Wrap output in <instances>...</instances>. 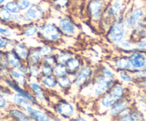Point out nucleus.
Returning a JSON list of instances; mask_svg holds the SVG:
<instances>
[{"instance_id": "nucleus-1", "label": "nucleus", "mask_w": 146, "mask_h": 121, "mask_svg": "<svg viewBox=\"0 0 146 121\" xmlns=\"http://www.w3.org/2000/svg\"><path fill=\"white\" fill-rule=\"evenodd\" d=\"M146 22V0H129L124 14L125 27L130 32L142 22Z\"/></svg>"}, {"instance_id": "nucleus-2", "label": "nucleus", "mask_w": 146, "mask_h": 121, "mask_svg": "<svg viewBox=\"0 0 146 121\" xmlns=\"http://www.w3.org/2000/svg\"><path fill=\"white\" fill-rule=\"evenodd\" d=\"M114 82V80H109L96 71L92 81L81 89L78 95L84 98L97 100L108 92Z\"/></svg>"}, {"instance_id": "nucleus-3", "label": "nucleus", "mask_w": 146, "mask_h": 121, "mask_svg": "<svg viewBox=\"0 0 146 121\" xmlns=\"http://www.w3.org/2000/svg\"><path fill=\"white\" fill-rule=\"evenodd\" d=\"M64 36L53 20L49 18L39 24L38 39L41 43H47L56 46L60 44L64 40Z\"/></svg>"}, {"instance_id": "nucleus-4", "label": "nucleus", "mask_w": 146, "mask_h": 121, "mask_svg": "<svg viewBox=\"0 0 146 121\" xmlns=\"http://www.w3.org/2000/svg\"><path fill=\"white\" fill-rule=\"evenodd\" d=\"M129 0H110L102 20L98 26H101V30L106 32L113 20L124 15Z\"/></svg>"}, {"instance_id": "nucleus-5", "label": "nucleus", "mask_w": 146, "mask_h": 121, "mask_svg": "<svg viewBox=\"0 0 146 121\" xmlns=\"http://www.w3.org/2000/svg\"><path fill=\"white\" fill-rule=\"evenodd\" d=\"M51 5L50 1L33 2L29 9L22 13L25 24L35 22L40 24L50 16Z\"/></svg>"}, {"instance_id": "nucleus-6", "label": "nucleus", "mask_w": 146, "mask_h": 121, "mask_svg": "<svg viewBox=\"0 0 146 121\" xmlns=\"http://www.w3.org/2000/svg\"><path fill=\"white\" fill-rule=\"evenodd\" d=\"M105 37L107 41L113 46L130 37V31L125 25L124 15L119 16L112 22L105 33Z\"/></svg>"}, {"instance_id": "nucleus-7", "label": "nucleus", "mask_w": 146, "mask_h": 121, "mask_svg": "<svg viewBox=\"0 0 146 121\" xmlns=\"http://www.w3.org/2000/svg\"><path fill=\"white\" fill-rule=\"evenodd\" d=\"M95 73L96 66L85 63L80 70L73 77V85L70 92L76 91L78 94L81 89L92 81Z\"/></svg>"}, {"instance_id": "nucleus-8", "label": "nucleus", "mask_w": 146, "mask_h": 121, "mask_svg": "<svg viewBox=\"0 0 146 121\" xmlns=\"http://www.w3.org/2000/svg\"><path fill=\"white\" fill-rule=\"evenodd\" d=\"M53 21L57 24L64 38H75L79 34V26L70 15L60 14L54 18Z\"/></svg>"}, {"instance_id": "nucleus-9", "label": "nucleus", "mask_w": 146, "mask_h": 121, "mask_svg": "<svg viewBox=\"0 0 146 121\" xmlns=\"http://www.w3.org/2000/svg\"><path fill=\"white\" fill-rule=\"evenodd\" d=\"M110 0H87L85 11L91 23L98 26Z\"/></svg>"}, {"instance_id": "nucleus-10", "label": "nucleus", "mask_w": 146, "mask_h": 121, "mask_svg": "<svg viewBox=\"0 0 146 121\" xmlns=\"http://www.w3.org/2000/svg\"><path fill=\"white\" fill-rule=\"evenodd\" d=\"M52 111L62 120H70L78 115L75 105L70 101L60 98L52 105Z\"/></svg>"}, {"instance_id": "nucleus-11", "label": "nucleus", "mask_w": 146, "mask_h": 121, "mask_svg": "<svg viewBox=\"0 0 146 121\" xmlns=\"http://www.w3.org/2000/svg\"><path fill=\"white\" fill-rule=\"evenodd\" d=\"M27 89L32 93V95L42 106L47 108V107L51 105L50 92L43 87L39 80H29Z\"/></svg>"}, {"instance_id": "nucleus-12", "label": "nucleus", "mask_w": 146, "mask_h": 121, "mask_svg": "<svg viewBox=\"0 0 146 121\" xmlns=\"http://www.w3.org/2000/svg\"><path fill=\"white\" fill-rule=\"evenodd\" d=\"M25 112L29 115L32 120L35 121H53L62 120L59 117L48 108L43 106L30 105Z\"/></svg>"}, {"instance_id": "nucleus-13", "label": "nucleus", "mask_w": 146, "mask_h": 121, "mask_svg": "<svg viewBox=\"0 0 146 121\" xmlns=\"http://www.w3.org/2000/svg\"><path fill=\"white\" fill-rule=\"evenodd\" d=\"M134 106V101L130 96L123 99L116 101L113 106L108 110L106 115L112 120H116L122 114L129 111Z\"/></svg>"}, {"instance_id": "nucleus-14", "label": "nucleus", "mask_w": 146, "mask_h": 121, "mask_svg": "<svg viewBox=\"0 0 146 121\" xmlns=\"http://www.w3.org/2000/svg\"><path fill=\"white\" fill-rule=\"evenodd\" d=\"M107 63L116 72L127 71L133 73V69H132L127 54L119 53L118 55L112 57L109 61H108Z\"/></svg>"}, {"instance_id": "nucleus-15", "label": "nucleus", "mask_w": 146, "mask_h": 121, "mask_svg": "<svg viewBox=\"0 0 146 121\" xmlns=\"http://www.w3.org/2000/svg\"><path fill=\"white\" fill-rule=\"evenodd\" d=\"M39 34V24L35 22L26 23L20 27V35L22 39L26 42L37 41Z\"/></svg>"}, {"instance_id": "nucleus-16", "label": "nucleus", "mask_w": 146, "mask_h": 121, "mask_svg": "<svg viewBox=\"0 0 146 121\" xmlns=\"http://www.w3.org/2000/svg\"><path fill=\"white\" fill-rule=\"evenodd\" d=\"M127 55L133 69V73L146 69V54L135 50Z\"/></svg>"}, {"instance_id": "nucleus-17", "label": "nucleus", "mask_w": 146, "mask_h": 121, "mask_svg": "<svg viewBox=\"0 0 146 121\" xmlns=\"http://www.w3.org/2000/svg\"><path fill=\"white\" fill-rule=\"evenodd\" d=\"M129 88L130 86H125L116 79L108 93L114 99L118 101L129 97Z\"/></svg>"}, {"instance_id": "nucleus-18", "label": "nucleus", "mask_w": 146, "mask_h": 121, "mask_svg": "<svg viewBox=\"0 0 146 121\" xmlns=\"http://www.w3.org/2000/svg\"><path fill=\"white\" fill-rule=\"evenodd\" d=\"M0 36L11 39L15 41L22 39L20 35V28L17 27L12 24L0 22Z\"/></svg>"}, {"instance_id": "nucleus-19", "label": "nucleus", "mask_w": 146, "mask_h": 121, "mask_svg": "<svg viewBox=\"0 0 146 121\" xmlns=\"http://www.w3.org/2000/svg\"><path fill=\"white\" fill-rule=\"evenodd\" d=\"M96 101V111L98 113L102 115L106 114L108 110L116 102V100L114 99L108 93L104 94Z\"/></svg>"}, {"instance_id": "nucleus-20", "label": "nucleus", "mask_w": 146, "mask_h": 121, "mask_svg": "<svg viewBox=\"0 0 146 121\" xmlns=\"http://www.w3.org/2000/svg\"><path fill=\"white\" fill-rule=\"evenodd\" d=\"M85 63V61L80 56L75 54L65 63V66L68 71V74L74 77Z\"/></svg>"}, {"instance_id": "nucleus-21", "label": "nucleus", "mask_w": 146, "mask_h": 121, "mask_svg": "<svg viewBox=\"0 0 146 121\" xmlns=\"http://www.w3.org/2000/svg\"><path fill=\"white\" fill-rule=\"evenodd\" d=\"M7 76L18 86L24 88H27L29 78L27 75L22 73L18 69H9L7 71Z\"/></svg>"}, {"instance_id": "nucleus-22", "label": "nucleus", "mask_w": 146, "mask_h": 121, "mask_svg": "<svg viewBox=\"0 0 146 121\" xmlns=\"http://www.w3.org/2000/svg\"><path fill=\"white\" fill-rule=\"evenodd\" d=\"M5 116L9 120L15 121H30L32 120L27 113L21 108L11 105V106L7 110Z\"/></svg>"}, {"instance_id": "nucleus-23", "label": "nucleus", "mask_w": 146, "mask_h": 121, "mask_svg": "<svg viewBox=\"0 0 146 121\" xmlns=\"http://www.w3.org/2000/svg\"><path fill=\"white\" fill-rule=\"evenodd\" d=\"M146 115L133 106L129 111L122 114L116 120L120 121H142L146 120Z\"/></svg>"}, {"instance_id": "nucleus-24", "label": "nucleus", "mask_w": 146, "mask_h": 121, "mask_svg": "<svg viewBox=\"0 0 146 121\" xmlns=\"http://www.w3.org/2000/svg\"><path fill=\"white\" fill-rule=\"evenodd\" d=\"M31 48L32 47L25 40L19 39L15 41L12 49L16 52V54L23 60L24 61H26L27 58L30 52Z\"/></svg>"}, {"instance_id": "nucleus-25", "label": "nucleus", "mask_w": 146, "mask_h": 121, "mask_svg": "<svg viewBox=\"0 0 146 121\" xmlns=\"http://www.w3.org/2000/svg\"><path fill=\"white\" fill-rule=\"evenodd\" d=\"M116 51L121 54H127L135 49V41L132 39L130 37L124 39L120 42L113 46Z\"/></svg>"}, {"instance_id": "nucleus-26", "label": "nucleus", "mask_w": 146, "mask_h": 121, "mask_svg": "<svg viewBox=\"0 0 146 121\" xmlns=\"http://www.w3.org/2000/svg\"><path fill=\"white\" fill-rule=\"evenodd\" d=\"M9 101L12 105L18 107L25 111L29 105H33L26 97L18 93H12L11 96L9 97Z\"/></svg>"}, {"instance_id": "nucleus-27", "label": "nucleus", "mask_w": 146, "mask_h": 121, "mask_svg": "<svg viewBox=\"0 0 146 121\" xmlns=\"http://www.w3.org/2000/svg\"><path fill=\"white\" fill-rule=\"evenodd\" d=\"M73 85V77L67 75L57 78V91L62 94L70 93Z\"/></svg>"}, {"instance_id": "nucleus-28", "label": "nucleus", "mask_w": 146, "mask_h": 121, "mask_svg": "<svg viewBox=\"0 0 146 121\" xmlns=\"http://www.w3.org/2000/svg\"><path fill=\"white\" fill-rule=\"evenodd\" d=\"M39 81L49 92H57V78L53 74L41 76Z\"/></svg>"}, {"instance_id": "nucleus-29", "label": "nucleus", "mask_w": 146, "mask_h": 121, "mask_svg": "<svg viewBox=\"0 0 146 121\" xmlns=\"http://www.w3.org/2000/svg\"><path fill=\"white\" fill-rule=\"evenodd\" d=\"M6 56L10 69H19L25 63L12 48L6 51Z\"/></svg>"}, {"instance_id": "nucleus-30", "label": "nucleus", "mask_w": 146, "mask_h": 121, "mask_svg": "<svg viewBox=\"0 0 146 121\" xmlns=\"http://www.w3.org/2000/svg\"><path fill=\"white\" fill-rule=\"evenodd\" d=\"M96 71L109 80H115L117 79L116 71L107 62L100 63L98 66H96Z\"/></svg>"}, {"instance_id": "nucleus-31", "label": "nucleus", "mask_w": 146, "mask_h": 121, "mask_svg": "<svg viewBox=\"0 0 146 121\" xmlns=\"http://www.w3.org/2000/svg\"><path fill=\"white\" fill-rule=\"evenodd\" d=\"M42 58L43 57L37 46L31 48L30 52L25 62L28 65H40L42 61Z\"/></svg>"}, {"instance_id": "nucleus-32", "label": "nucleus", "mask_w": 146, "mask_h": 121, "mask_svg": "<svg viewBox=\"0 0 146 121\" xmlns=\"http://www.w3.org/2000/svg\"><path fill=\"white\" fill-rule=\"evenodd\" d=\"M116 78L127 86H134L135 82V78L131 72L127 71H121L116 72Z\"/></svg>"}, {"instance_id": "nucleus-33", "label": "nucleus", "mask_w": 146, "mask_h": 121, "mask_svg": "<svg viewBox=\"0 0 146 121\" xmlns=\"http://www.w3.org/2000/svg\"><path fill=\"white\" fill-rule=\"evenodd\" d=\"M51 8L60 14L65 13L72 5V0H49Z\"/></svg>"}, {"instance_id": "nucleus-34", "label": "nucleus", "mask_w": 146, "mask_h": 121, "mask_svg": "<svg viewBox=\"0 0 146 121\" xmlns=\"http://www.w3.org/2000/svg\"><path fill=\"white\" fill-rule=\"evenodd\" d=\"M130 37L134 41L146 37V22L135 26L130 32Z\"/></svg>"}, {"instance_id": "nucleus-35", "label": "nucleus", "mask_w": 146, "mask_h": 121, "mask_svg": "<svg viewBox=\"0 0 146 121\" xmlns=\"http://www.w3.org/2000/svg\"><path fill=\"white\" fill-rule=\"evenodd\" d=\"M75 54V53L70 49H59V48L57 49V52L55 53L57 62L58 63H64V64Z\"/></svg>"}, {"instance_id": "nucleus-36", "label": "nucleus", "mask_w": 146, "mask_h": 121, "mask_svg": "<svg viewBox=\"0 0 146 121\" xmlns=\"http://www.w3.org/2000/svg\"><path fill=\"white\" fill-rule=\"evenodd\" d=\"M38 46L43 58L49 55L54 54L58 49L56 46L47 43H41Z\"/></svg>"}, {"instance_id": "nucleus-37", "label": "nucleus", "mask_w": 146, "mask_h": 121, "mask_svg": "<svg viewBox=\"0 0 146 121\" xmlns=\"http://www.w3.org/2000/svg\"><path fill=\"white\" fill-rule=\"evenodd\" d=\"M134 106L146 115V94L140 91L135 101H134Z\"/></svg>"}, {"instance_id": "nucleus-38", "label": "nucleus", "mask_w": 146, "mask_h": 121, "mask_svg": "<svg viewBox=\"0 0 146 121\" xmlns=\"http://www.w3.org/2000/svg\"><path fill=\"white\" fill-rule=\"evenodd\" d=\"M27 76L29 80H39L41 77L40 65H28Z\"/></svg>"}, {"instance_id": "nucleus-39", "label": "nucleus", "mask_w": 146, "mask_h": 121, "mask_svg": "<svg viewBox=\"0 0 146 121\" xmlns=\"http://www.w3.org/2000/svg\"><path fill=\"white\" fill-rule=\"evenodd\" d=\"M53 75L55 76L56 78H59L63 77L68 74V71H67V67H66L64 63H58L57 62L54 66H53Z\"/></svg>"}, {"instance_id": "nucleus-40", "label": "nucleus", "mask_w": 146, "mask_h": 121, "mask_svg": "<svg viewBox=\"0 0 146 121\" xmlns=\"http://www.w3.org/2000/svg\"><path fill=\"white\" fill-rule=\"evenodd\" d=\"M12 14L9 12L5 6L0 7V22L5 24H11Z\"/></svg>"}, {"instance_id": "nucleus-41", "label": "nucleus", "mask_w": 146, "mask_h": 121, "mask_svg": "<svg viewBox=\"0 0 146 121\" xmlns=\"http://www.w3.org/2000/svg\"><path fill=\"white\" fill-rule=\"evenodd\" d=\"M15 42V40L0 36V50L7 51V50L11 49L13 47Z\"/></svg>"}, {"instance_id": "nucleus-42", "label": "nucleus", "mask_w": 146, "mask_h": 121, "mask_svg": "<svg viewBox=\"0 0 146 121\" xmlns=\"http://www.w3.org/2000/svg\"><path fill=\"white\" fill-rule=\"evenodd\" d=\"M5 7L9 11V12L12 14H15L20 13V9H19V6H18L16 0H9V1H7L5 5H4Z\"/></svg>"}, {"instance_id": "nucleus-43", "label": "nucleus", "mask_w": 146, "mask_h": 121, "mask_svg": "<svg viewBox=\"0 0 146 121\" xmlns=\"http://www.w3.org/2000/svg\"><path fill=\"white\" fill-rule=\"evenodd\" d=\"M40 69L41 76H50V75L53 74V66L51 65L42 61V63L40 64Z\"/></svg>"}, {"instance_id": "nucleus-44", "label": "nucleus", "mask_w": 146, "mask_h": 121, "mask_svg": "<svg viewBox=\"0 0 146 121\" xmlns=\"http://www.w3.org/2000/svg\"><path fill=\"white\" fill-rule=\"evenodd\" d=\"M11 105L12 103L9 101V98L0 94V112H4L5 114L7 110L11 106Z\"/></svg>"}, {"instance_id": "nucleus-45", "label": "nucleus", "mask_w": 146, "mask_h": 121, "mask_svg": "<svg viewBox=\"0 0 146 121\" xmlns=\"http://www.w3.org/2000/svg\"><path fill=\"white\" fill-rule=\"evenodd\" d=\"M11 24L12 25H14V26L19 28H20L22 25L25 24V20H24L23 14H22V12L12 15V22H11Z\"/></svg>"}, {"instance_id": "nucleus-46", "label": "nucleus", "mask_w": 146, "mask_h": 121, "mask_svg": "<svg viewBox=\"0 0 146 121\" xmlns=\"http://www.w3.org/2000/svg\"><path fill=\"white\" fill-rule=\"evenodd\" d=\"M0 68L6 71H7L10 69L7 59L6 51H1L0 50Z\"/></svg>"}, {"instance_id": "nucleus-47", "label": "nucleus", "mask_w": 146, "mask_h": 121, "mask_svg": "<svg viewBox=\"0 0 146 121\" xmlns=\"http://www.w3.org/2000/svg\"><path fill=\"white\" fill-rule=\"evenodd\" d=\"M135 50L146 54V37L135 41Z\"/></svg>"}, {"instance_id": "nucleus-48", "label": "nucleus", "mask_w": 146, "mask_h": 121, "mask_svg": "<svg viewBox=\"0 0 146 121\" xmlns=\"http://www.w3.org/2000/svg\"><path fill=\"white\" fill-rule=\"evenodd\" d=\"M16 2L22 13L27 10L29 8V7L32 5V4L33 3L32 1H31V0H16Z\"/></svg>"}, {"instance_id": "nucleus-49", "label": "nucleus", "mask_w": 146, "mask_h": 121, "mask_svg": "<svg viewBox=\"0 0 146 121\" xmlns=\"http://www.w3.org/2000/svg\"><path fill=\"white\" fill-rule=\"evenodd\" d=\"M42 62L54 66V65L57 63V57H56L55 54L44 57V58H42Z\"/></svg>"}, {"instance_id": "nucleus-50", "label": "nucleus", "mask_w": 146, "mask_h": 121, "mask_svg": "<svg viewBox=\"0 0 146 121\" xmlns=\"http://www.w3.org/2000/svg\"><path fill=\"white\" fill-rule=\"evenodd\" d=\"M134 85L139 89L140 91H142V92H144L146 94V79L135 80Z\"/></svg>"}, {"instance_id": "nucleus-51", "label": "nucleus", "mask_w": 146, "mask_h": 121, "mask_svg": "<svg viewBox=\"0 0 146 121\" xmlns=\"http://www.w3.org/2000/svg\"><path fill=\"white\" fill-rule=\"evenodd\" d=\"M135 80H142V79H146V69L143 70L137 71L133 73Z\"/></svg>"}, {"instance_id": "nucleus-52", "label": "nucleus", "mask_w": 146, "mask_h": 121, "mask_svg": "<svg viewBox=\"0 0 146 121\" xmlns=\"http://www.w3.org/2000/svg\"><path fill=\"white\" fill-rule=\"evenodd\" d=\"M70 120H72V121H87L88 120V119H87L85 116L83 115H77L76 116L74 117V118H72Z\"/></svg>"}, {"instance_id": "nucleus-53", "label": "nucleus", "mask_w": 146, "mask_h": 121, "mask_svg": "<svg viewBox=\"0 0 146 121\" xmlns=\"http://www.w3.org/2000/svg\"><path fill=\"white\" fill-rule=\"evenodd\" d=\"M84 0H72V3H76L78 4L81 2H83Z\"/></svg>"}, {"instance_id": "nucleus-54", "label": "nucleus", "mask_w": 146, "mask_h": 121, "mask_svg": "<svg viewBox=\"0 0 146 121\" xmlns=\"http://www.w3.org/2000/svg\"><path fill=\"white\" fill-rule=\"evenodd\" d=\"M7 0H0V7H2L5 5Z\"/></svg>"}, {"instance_id": "nucleus-55", "label": "nucleus", "mask_w": 146, "mask_h": 121, "mask_svg": "<svg viewBox=\"0 0 146 121\" xmlns=\"http://www.w3.org/2000/svg\"><path fill=\"white\" fill-rule=\"evenodd\" d=\"M31 1H34V0H31Z\"/></svg>"}]
</instances>
